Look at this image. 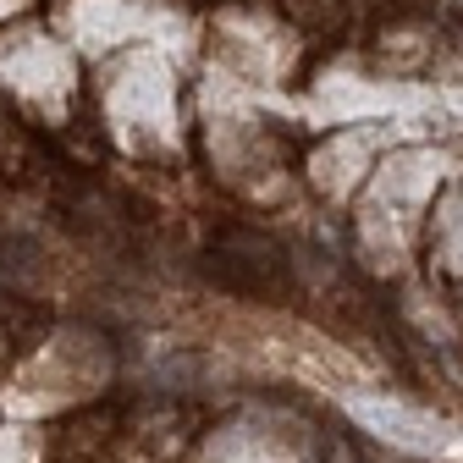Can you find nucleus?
<instances>
[{
	"mask_svg": "<svg viewBox=\"0 0 463 463\" xmlns=\"http://www.w3.org/2000/svg\"><path fill=\"white\" fill-rule=\"evenodd\" d=\"M354 414H359L364 425H375L386 441L414 447V452H447V436H452L441 420H425V414H414V409H402V402H370V397H354Z\"/></svg>",
	"mask_w": 463,
	"mask_h": 463,
	"instance_id": "obj_1",
	"label": "nucleus"
}]
</instances>
